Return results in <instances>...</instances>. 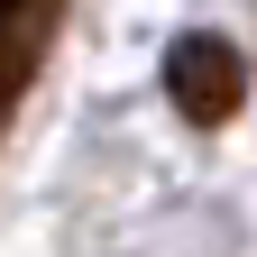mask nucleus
<instances>
[{"instance_id":"1","label":"nucleus","mask_w":257,"mask_h":257,"mask_svg":"<svg viewBox=\"0 0 257 257\" xmlns=\"http://www.w3.org/2000/svg\"><path fill=\"white\" fill-rule=\"evenodd\" d=\"M166 92H175V110L193 119V128H220L239 101H248V55L230 46V37H175V55H166Z\"/></svg>"}]
</instances>
